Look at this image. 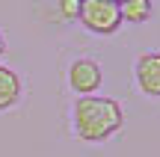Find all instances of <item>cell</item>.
<instances>
[{
    "instance_id": "obj_8",
    "label": "cell",
    "mask_w": 160,
    "mask_h": 157,
    "mask_svg": "<svg viewBox=\"0 0 160 157\" xmlns=\"http://www.w3.org/2000/svg\"><path fill=\"white\" fill-rule=\"evenodd\" d=\"M6 53V39H3V33H0V56Z\"/></svg>"
},
{
    "instance_id": "obj_1",
    "label": "cell",
    "mask_w": 160,
    "mask_h": 157,
    "mask_svg": "<svg viewBox=\"0 0 160 157\" xmlns=\"http://www.w3.org/2000/svg\"><path fill=\"white\" fill-rule=\"evenodd\" d=\"M125 122L119 101L107 98V95H86L77 98L71 107V128L74 136L83 142H104L116 134Z\"/></svg>"
},
{
    "instance_id": "obj_7",
    "label": "cell",
    "mask_w": 160,
    "mask_h": 157,
    "mask_svg": "<svg viewBox=\"0 0 160 157\" xmlns=\"http://www.w3.org/2000/svg\"><path fill=\"white\" fill-rule=\"evenodd\" d=\"M57 9L65 21H77V12H80V0H57Z\"/></svg>"
},
{
    "instance_id": "obj_2",
    "label": "cell",
    "mask_w": 160,
    "mask_h": 157,
    "mask_svg": "<svg viewBox=\"0 0 160 157\" xmlns=\"http://www.w3.org/2000/svg\"><path fill=\"white\" fill-rule=\"evenodd\" d=\"M77 21L83 30H89L95 36H113L122 27L119 3H110V0H80Z\"/></svg>"
},
{
    "instance_id": "obj_4",
    "label": "cell",
    "mask_w": 160,
    "mask_h": 157,
    "mask_svg": "<svg viewBox=\"0 0 160 157\" xmlns=\"http://www.w3.org/2000/svg\"><path fill=\"white\" fill-rule=\"evenodd\" d=\"M133 83L145 98H160V51H148V53L137 56Z\"/></svg>"
},
{
    "instance_id": "obj_6",
    "label": "cell",
    "mask_w": 160,
    "mask_h": 157,
    "mask_svg": "<svg viewBox=\"0 0 160 157\" xmlns=\"http://www.w3.org/2000/svg\"><path fill=\"white\" fill-rule=\"evenodd\" d=\"M154 12V3L151 0H122L119 3V15L122 24H145Z\"/></svg>"
},
{
    "instance_id": "obj_5",
    "label": "cell",
    "mask_w": 160,
    "mask_h": 157,
    "mask_svg": "<svg viewBox=\"0 0 160 157\" xmlns=\"http://www.w3.org/2000/svg\"><path fill=\"white\" fill-rule=\"evenodd\" d=\"M21 98H24V83L18 77V71L0 62V113L18 107Z\"/></svg>"
},
{
    "instance_id": "obj_9",
    "label": "cell",
    "mask_w": 160,
    "mask_h": 157,
    "mask_svg": "<svg viewBox=\"0 0 160 157\" xmlns=\"http://www.w3.org/2000/svg\"><path fill=\"white\" fill-rule=\"evenodd\" d=\"M110 3H122V0H110Z\"/></svg>"
},
{
    "instance_id": "obj_3",
    "label": "cell",
    "mask_w": 160,
    "mask_h": 157,
    "mask_svg": "<svg viewBox=\"0 0 160 157\" xmlns=\"http://www.w3.org/2000/svg\"><path fill=\"white\" fill-rule=\"evenodd\" d=\"M65 83L68 89L77 95V98H86V95H95L104 83V68L98 59L92 56H77L71 59L68 71H65Z\"/></svg>"
}]
</instances>
